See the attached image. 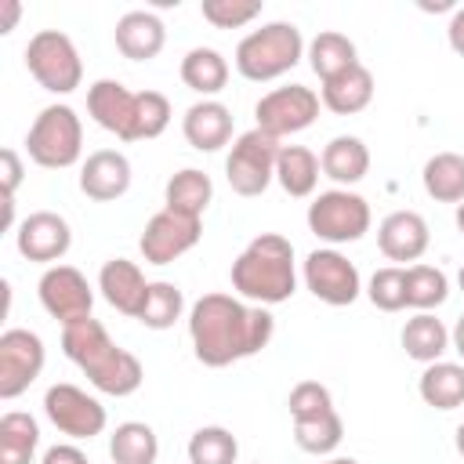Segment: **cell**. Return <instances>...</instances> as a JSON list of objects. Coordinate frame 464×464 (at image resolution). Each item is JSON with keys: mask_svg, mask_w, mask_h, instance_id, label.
<instances>
[{"mask_svg": "<svg viewBox=\"0 0 464 464\" xmlns=\"http://www.w3.org/2000/svg\"><path fill=\"white\" fill-rule=\"evenodd\" d=\"M272 334H276L272 312L232 294H203L188 308L192 355L210 370H225L239 359L257 355L261 348H268Z\"/></svg>", "mask_w": 464, "mask_h": 464, "instance_id": "obj_1", "label": "cell"}, {"mask_svg": "<svg viewBox=\"0 0 464 464\" xmlns=\"http://www.w3.org/2000/svg\"><path fill=\"white\" fill-rule=\"evenodd\" d=\"M62 352L72 366H80V373L102 395L123 399V395H134L145 381L141 359L134 352L120 348L94 315L62 326Z\"/></svg>", "mask_w": 464, "mask_h": 464, "instance_id": "obj_2", "label": "cell"}, {"mask_svg": "<svg viewBox=\"0 0 464 464\" xmlns=\"http://www.w3.org/2000/svg\"><path fill=\"white\" fill-rule=\"evenodd\" d=\"M232 290L261 308L283 304L297 290V261H294V243L279 232H261L254 236L239 257L228 268Z\"/></svg>", "mask_w": 464, "mask_h": 464, "instance_id": "obj_3", "label": "cell"}, {"mask_svg": "<svg viewBox=\"0 0 464 464\" xmlns=\"http://www.w3.org/2000/svg\"><path fill=\"white\" fill-rule=\"evenodd\" d=\"M304 58V36L294 22H265L236 44V72L250 83H268Z\"/></svg>", "mask_w": 464, "mask_h": 464, "instance_id": "obj_4", "label": "cell"}, {"mask_svg": "<svg viewBox=\"0 0 464 464\" xmlns=\"http://www.w3.org/2000/svg\"><path fill=\"white\" fill-rule=\"evenodd\" d=\"M25 152L44 170H65V167H72L80 160V152H83V123H80L76 109L65 105V102L44 105L36 112V120L29 123Z\"/></svg>", "mask_w": 464, "mask_h": 464, "instance_id": "obj_5", "label": "cell"}, {"mask_svg": "<svg viewBox=\"0 0 464 464\" xmlns=\"http://www.w3.org/2000/svg\"><path fill=\"white\" fill-rule=\"evenodd\" d=\"M308 232L330 246H341V243H355L370 232V203L352 192V188H326L319 192L312 203H308Z\"/></svg>", "mask_w": 464, "mask_h": 464, "instance_id": "obj_6", "label": "cell"}, {"mask_svg": "<svg viewBox=\"0 0 464 464\" xmlns=\"http://www.w3.org/2000/svg\"><path fill=\"white\" fill-rule=\"evenodd\" d=\"M279 149H283V145H279L272 134H265V130H257V127L243 130V134L232 141L228 156H225V181H228V188H232L236 196H243V199L261 196V192L276 181Z\"/></svg>", "mask_w": 464, "mask_h": 464, "instance_id": "obj_7", "label": "cell"}, {"mask_svg": "<svg viewBox=\"0 0 464 464\" xmlns=\"http://www.w3.org/2000/svg\"><path fill=\"white\" fill-rule=\"evenodd\" d=\"M25 69L29 76L51 94H72L83 83V62L76 44L58 29H40L25 44Z\"/></svg>", "mask_w": 464, "mask_h": 464, "instance_id": "obj_8", "label": "cell"}, {"mask_svg": "<svg viewBox=\"0 0 464 464\" xmlns=\"http://www.w3.org/2000/svg\"><path fill=\"white\" fill-rule=\"evenodd\" d=\"M44 413L72 442H83V439L91 442L109 424V413H105L102 399L83 392V388H76V384H69V381H58V384H51L44 392Z\"/></svg>", "mask_w": 464, "mask_h": 464, "instance_id": "obj_9", "label": "cell"}, {"mask_svg": "<svg viewBox=\"0 0 464 464\" xmlns=\"http://www.w3.org/2000/svg\"><path fill=\"white\" fill-rule=\"evenodd\" d=\"M319 94L312 91V87H304V83H286V87H276V91H268V94H261L257 98V105H254V127L257 130H265V134H272L276 141L279 138H290V134H301V130H308L312 123H315V116H319Z\"/></svg>", "mask_w": 464, "mask_h": 464, "instance_id": "obj_10", "label": "cell"}, {"mask_svg": "<svg viewBox=\"0 0 464 464\" xmlns=\"http://www.w3.org/2000/svg\"><path fill=\"white\" fill-rule=\"evenodd\" d=\"M301 279H304V290L323 301V304H334V308H344V304H355L359 294H362V279H359V268L355 261H348L337 246H319L304 257L301 265Z\"/></svg>", "mask_w": 464, "mask_h": 464, "instance_id": "obj_11", "label": "cell"}, {"mask_svg": "<svg viewBox=\"0 0 464 464\" xmlns=\"http://www.w3.org/2000/svg\"><path fill=\"white\" fill-rule=\"evenodd\" d=\"M199 236H203L199 218H188V214H178V210L163 207L145 221L138 250H141L145 265H170L181 254H188L199 243Z\"/></svg>", "mask_w": 464, "mask_h": 464, "instance_id": "obj_12", "label": "cell"}, {"mask_svg": "<svg viewBox=\"0 0 464 464\" xmlns=\"http://www.w3.org/2000/svg\"><path fill=\"white\" fill-rule=\"evenodd\" d=\"M47 352L40 334L11 326L0 334V399H18L44 373Z\"/></svg>", "mask_w": 464, "mask_h": 464, "instance_id": "obj_13", "label": "cell"}, {"mask_svg": "<svg viewBox=\"0 0 464 464\" xmlns=\"http://www.w3.org/2000/svg\"><path fill=\"white\" fill-rule=\"evenodd\" d=\"M36 294H40V304L51 319H58L62 326L76 323V319H87L91 308H94V290L87 283V276L72 265H51L40 283H36Z\"/></svg>", "mask_w": 464, "mask_h": 464, "instance_id": "obj_14", "label": "cell"}, {"mask_svg": "<svg viewBox=\"0 0 464 464\" xmlns=\"http://www.w3.org/2000/svg\"><path fill=\"white\" fill-rule=\"evenodd\" d=\"M14 246L25 261L36 265H58L69 246H72V228L62 214L54 210H33L29 218H22V225L14 228Z\"/></svg>", "mask_w": 464, "mask_h": 464, "instance_id": "obj_15", "label": "cell"}, {"mask_svg": "<svg viewBox=\"0 0 464 464\" xmlns=\"http://www.w3.org/2000/svg\"><path fill=\"white\" fill-rule=\"evenodd\" d=\"M87 112H91V120L102 130L116 134L120 141H138L134 138V127H138V94L127 91L120 80H109V76L105 80H94L87 87Z\"/></svg>", "mask_w": 464, "mask_h": 464, "instance_id": "obj_16", "label": "cell"}, {"mask_svg": "<svg viewBox=\"0 0 464 464\" xmlns=\"http://www.w3.org/2000/svg\"><path fill=\"white\" fill-rule=\"evenodd\" d=\"M130 188V160L120 149H98L80 167V192L94 203H112Z\"/></svg>", "mask_w": 464, "mask_h": 464, "instance_id": "obj_17", "label": "cell"}, {"mask_svg": "<svg viewBox=\"0 0 464 464\" xmlns=\"http://www.w3.org/2000/svg\"><path fill=\"white\" fill-rule=\"evenodd\" d=\"M431 243L428 221L417 210H392L381 225H377V246L388 261H420L424 250Z\"/></svg>", "mask_w": 464, "mask_h": 464, "instance_id": "obj_18", "label": "cell"}, {"mask_svg": "<svg viewBox=\"0 0 464 464\" xmlns=\"http://www.w3.org/2000/svg\"><path fill=\"white\" fill-rule=\"evenodd\" d=\"M98 290L102 297L127 319H138L141 315V304H145V294H149V279L145 272L127 261V257H109L98 272Z\"/></svg>", "mask_w": 464, "mask_h": 464, "instance_id": "obj_19", "label": "cell"}, {"mask_svg": "<svg viewBox=\"0 0 464 464\" xmlns=\"http://www.w3.org/2000/svg\"><path fill=\"white\" fill-rule=\"evenodd\" d=\"M181 134L196 152H218L232 141V109L221 105L218 98H203L185 109Z\"/></svg>", "mask_w": 464, "mask_h": 464, "instance_id": "obj_20", "label": "cell"}, {"mask_svg": "<svg viewBox=\"0 0 464 464\" xmlns=\"http://www.w3.org/2000/svg\"><path fill=\"white\" fill-rule=\"evenodd\" d=\"M112 40L127 62H152L167 44V29H163L160 14H152V11H127L116 22Z\"/></svg>", "mask_w": 464, "mask_h": 464, "instance_id": "obj_21", "label": "cell"}, {"mask_svg": "<svg viewBox=\"0 0 464 464\" xmlns=\"http://www.w3.org/2000/svg\"><path fill=\"white\" fill-rule=\"evenodd\" d=\"M319 167L330 181H337V188H352L370 174V149L355 134H337L323 145Z\"/></svg>", "mask_w": 464, "mask_h": 464, "instance_id": "obj_22", "label": "cell"}, {"mask_svg": "<svg viewBox=\"0 0 464 464\" xmlns=\"http://www.w3.org/2000/svg\"><path fill=\"white\" fill-rule=\"evenodd\" d=\"M319 102H323L330 112H337V116H355V112H362V109L373 102V72H370L362 62L352 65L348 72H341V76H334V80L323 83Z\"/></svg>", "mask_w": 464, "mask_h": 464, "instance_id": "obj_23", "label": "cell"}, {"mask_svg": "<svg viewBox=\"0 0 464 464\" xmlns=\"http://www.w3.org/2000/svg\"><path fill=\"white\" fill-rule=\"evenodd\" d=\"M417 395L424 399V406L442 413L464 406V362H428L417 377Z\"/></svg>", "mask_w": 464, "mask_h": 464, "instance_id": "obj_24", "label": "cell"}, {"mask_svg": "<svg viewBox=\"0 0 464 464\" xmlns=\"http://www.w3.org/2000/svg\"><path fill=\"white\" fill-rule=\"evenodd\" d=\"M399 341H402V352H406L413 362H420V366L439 362V359L450 352V330H446V323L435 319L431 312L410 315L406 326H402V334H399Z\"/></svg>", "mask_w": 464, "mask_h": 464, "instance_id": "obj_25", "label": "cell"}, {"mask_svg": "<svg viewBox=\"0 0 464 464\" xmlns=\"http://www.w3.org/2000/svg\"><path fill=\"white\" fill-rule=\"evenodd\" d=\"M304 58H308L312 72H315L323 83L334 80V76H341V72H348L352 65H359L355 44H352L344 33H337V29H323V33L304 47Z\"/></svg>", "mask_w": 464, "mask_h": 464, "instance_id": "obj_26", "label": "cell"}, {"mask_svg": "<svg viewBox=\"0 0 464 464\" xmlns=\"http://www.w3.org/2000/svg\"><path fill=\"white\" fill-rule=\"evenodd\" d=\"M319 156L304 145H283L279 149V163H276V181L286 196L294 199H308L319 185Z\"/></svg>", "mask_w": 464, "mask_h": 464, "instance_id": "obj_27", "label": "cell"}, {"mask_svg": "<svg viewBox=\"0 0 464 464\" xmlns=\"http://www.w3.org/2000/svg\"><path fill=\"white\" fill-rule=\"evenodd\" d=\"M181 83L203 98H214L228 83V62L218 47H192L181 58Z\"/></svg>", "mask_w": 464, "mask_h": 464, "instance_id": "obj_28", "label": "cell"}, {"mask_svg": "<svg viewBox=\"0 0 464 464\" xmlns=\"http://www.w3.org/2000/svg\"><path fill=\"white\" fill-rule=\"evenodd\" d=\"M210 199H214V181L199 167H181L178 174H170V181L163 188V203L188 218H203Z\"/></svg>", "mask_w": 464, "mask_h": 464, "instance_id": "obj_29", "label": "cell"}, {"mask_svg": "<svg viewBox=\"0 0 464 464\" xmlns=\"http://www.w3.org/2000/svg\"><path fill=\"white\" fill-rule=\"evenodd\" d=\"M420 181L435 203H464V156L460 152H435L424 163Z\"/></svg>", "mask_w": 464, "mask_h": 464, "instance_id": "obj_30", "label": "cell"}, {"mask_svg": "<svg viewBox=\"0 0 464 464\" xmlns=\"http://www.w3.org/2000/svg\"><path fill=\"white\" fill-rule=\"evenodd\" d=\"M109 457L112 464H156L160 439L145 420H123L109 435Z\"/></svg>", "mask_w": 464, "mask_h": 464, "instance_id": "obj_31", "label": "cell"}, {"mask_svg": "<svg viewBox=\"0 0 464 464\" xmlns=\"http://www.w3.org/2000/svg\"><path fill=\"white\" fill-rule=\"evenodd\" d=\"M36 446L40 424L22 410H7L0 417V464H33Z\"/></svg>", "mask_w": 464, "mask_h": 464, "instance_id": "obj_32", "label": "cell"}, {"mask_svg": "<svg viewBox=\"0 0 464 464\" xmlns=\"http://www.w3.org/2000/svg\"><path fill=\"white\" fill-rule=\"evenodd\" d=\"M344 439V420L337 410L330 413H319V417H304V420H294V442L312 453V457H330Z\"/></svg>", "mask_w": 464, "mask_h": 464, "instance_id": "obj_33", "label": "cell"}, {"mask_svg": "<svg viewBox=\"0 0 464 464\" xmlns=\"http://www.w3.org/2000/svg\"><path fill=\"white\" fill-rule=\"evenodd\" d=\"M450 297V279L435 265H410L406 268V308L413 312H431L446 304Z\"/></svg>", "mask_w": 464, "mask_h": 464, "instance_id": "obj_34", "label": "cell"}, {"mask_svg": "<svg viewBox=\"0 0 464 464\" xmlns=\"http://www.w3.org/2000/svg\"><path fill=\"white\" fill-rule=\"evenodd\" d=\"M185 312V294L178 283H167V279H156L149 283V294H145V304H141V315L138 323L149 326V330H170Z\"/></svg>", "mask_w": 464, "mask_h": 464, "instance_id": "obj_35", "label": "cell"}, {"mask_svg": "<svg viewBox=\"0 0 464 464\" xmlns=\"http://www.w3.org/2000/svg\"><path fill=\"white\" fill-rule=\"evenodd\" d=\"M188 464H236L239 460V442L228 428L221 424H203L188 439Z\"/></svg>", "mask_w": 464, "mask_h": 464, "instance_id": "obj_36", "label": "cell"}, {"mask_svg": "<svg viewBox=\"0 0 464 464\" xmlns=\"http://www.w3.org/2000/svg\"><path fill=\"white\" fill-rule=\"evenodd\" d=\"M366 297L381 312H402L406 308V268H399V265L377 268L366 283Z\"/></svg>", "mask_w": 464, "mask_h": 464, "instance_id": "obj_37", "label": "cell"}, {"mask_svg": "<svg viewBox=\"0 0 464 464\" xmlns=\"http://www.w3.org/2000/svg\"><path fill=\"white\" fill-rule=\"evenodd\" d=\"M170 116H174V112H170L167 94H160V91H138V127H134V138H138V141L160 138V134L167 130Z\"/></svg>", "mask_w": 464, "mask_h": 464, "instance_id": "obj_38", "label": "cell"}, {"mask_svg": "<svg viewBox=\"0 0 464 464\" xmlns=\"http://www.w3.org/2000/svg\"><path fill=\"white\" fill-rule=\"evenodd\" d=\"M199 11L214 29H239L261 14V0H203Z\"/></svg>", "mask_w": 464, "mask_h": 464, "instance_id": "obj_39", "label": "cell"}, {"mask_svg": "<svg viewBox=\"0 0 464 464\" xmlns=\"http://www.w3.org/2000/svg\"><path fill=\"white\" fill-rule=\"evenodd\" d=\"M286 406H290V417H294V420H304V417L330 413V410H334V395H330V388L319 384V381H297V384L290 388Z\"/></svg>", "mask_w": 464, "mask_h": 464, "instance_id": "obj_40", "label": "cell"}, {"mask_svg": "<svg viewBox=\"0 0 464 464\" xmlns=\"http://www.w3.org/2000/svg\"><path fill=\"white\" fill-rule=\"evenodd\" d=\"M0 163H4V199H14V192H18V185H22V156L14 152V149H4L0 152Z\"/></svg>", "mask_w": 464, "mask_h": 464, "instance_id": "obj_41", "label": "cell"}, {"mask_svg": "<svg viewBox=\"0 0 464 464\" xmlns=\"http://www.w3.org/2000/svg\"><path fill=\"white\" fill-rule=\"evenodd\" d=\"M40 464H91V460H87V453L76 442H58V446L44 450Z\"/></svg>", "mask_w": 464, "mask_h": 464, "instance_id": "obj_42", "label": "cell"}, {"mask_svg": "<svg viewBox=\"0 0 464 464\" xmlns=\"http://www.w3.org/2000/svg\"><path fill=\"white\" fill-rule=\"evenodd\" d=\"M446 36H450V47L464 58V7H457L453 11V18H450V29H446Z\"/></svg>", "mask_w": 464, "mask_h": 464, "instance_id": "obj_43", "label": "cell"}, {"mask_svg": "<svg viewBox=\"0 0 464 464\" xmlns=\"http://www.w3.org/2000/svg\"><path fill=\"white\" fill-rule=\"evenodd\" d=\"M0 33H11L14 29V22H18V14H22V4L18 0H0Z\"/></svg>", "mask_w": 464, "mask_h": 464, "instance_id": "obj_44", "label": "cell"}, {"mask_svg": "<svg viewBox=\"0 0 464 464\" xmlns=\"http://www.w3.org/2000/svg\"><path fill=\"white\" fill-rule=\"evenodd\" d=\"M450 348L460 355V362H464V315L453 323V330H450Z\"/></svg>", "mask_w": 464, "mask_h": 464, "instance_id": "obj_45", "label": "cell"}, {"mask_svg": "<svg viewBox=\"0 0 464 464\" xmlns=\"http://www.w3.org/2000/svg\"><path fill=\"white\" fill-rule=\"evenodd\" d=\"M453 446H457V453L464 457V420L457 424V431H453Z\"/></svg>", "mask_w": 464, "mask_h": 464, "instance_id": "obj_46", "label": "cell"}, {"mask_svg": "<svg viewBox=\"0 0 464 464\" xmlns=\"http://www.w3.org/2000/svg\"><path fill=\"white\" fill-rule=\"evenodd\" d=\"M319 464H359L355 457H323Z\"/></svg>", "mask_w": 464, "mask_h": 464, "instance_id": "obj_47", "label": "cell"}, {"mask_svg": "<svg viewBox=\"0 0 464 464\" xmlns=\"http://www.w3.org/2000/svg\"><path fill=\"white\" fill-rule=\"evenodd\" d=\"M453 221H457V232L464 236V203H457V214H453Z\"/></svg>", "mask_w": 464, "mask_h": 464, "instance_id": "obj_48", "label": "cell"}, {"mask_svg": "<svg viewBox=\"0 0 464 464\" xmlns=\"http://www.w3.org/2000/svg\"><path fill=\"white\" fill-rule=\"evenodd\" d=\"M457 286H460V294H464V265H460V272H457Z\"/></svg>", "mask_w": 464, "mask_h": 464, "instance_id": "obj_49", "label": "cell"}]
</instances>
